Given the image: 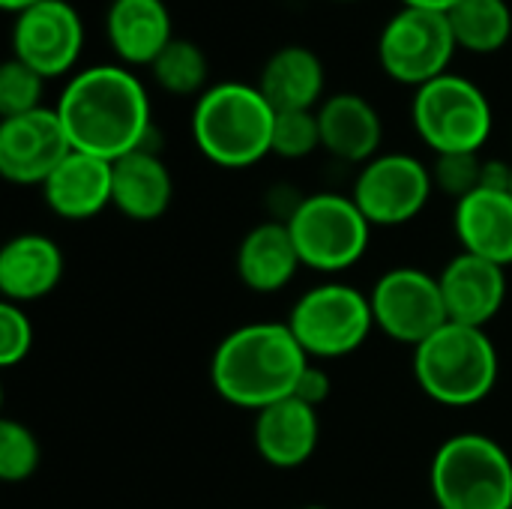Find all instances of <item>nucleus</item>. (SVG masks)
Returning a JSON list of instances; mask_svg holds the SVG:
<instances>
[{"mask_svg":"<svg viewBox=\"0 0 512 509\" xmlns=\"http://www.w3.org/2000/svg\"><path fill=\"white\" fill-rule=\"evenodd\" d=\"M300 509H330V507H324V504H306V507H300Z\"/></svg>","mask_w":512,"mask_h":509,"instance_id":"obj_34","label":"nucleus"},{"mask_svg":"<svg viewBox=\"0 0 512 509\" xmlns=\"http://www.w3.org/2000/svg\"><path fill=\"white\" fill-rule=\"evenodd\" d=\"M414 381L435 405L471 408L492 396L501 360L483 327L447 321L438 333L414 348Z\"/></svg>","mask_w":512,"mask_h":509,"instance_id":"obj_4","label":"nucleus"},{"mask_svg":"<svg viewBox=\"0 0 512 509\" xmlns=\"http://www.w3.org/2000/svg\"><path fill=\"white\" fill-rule=\"evenodd\" d=\"M300 267L303 261L282 219H267L249 228L237 246V276L255 294H276L288 288Z\"/></svg>","mask_w":512,"mask_h":509,"instance_id":"obj_21","label":"nucleus"},{"mask_svg":"<svg viewBox=\"0 0 512 509\" xmlns=\"http://www.w3.org/2000/svg\"><path fill=\"white\" fill-rule=\"evenodd\" d=\"M63 267V252L48 234H15L0 249V294L15 306L39 303L57 291Z\"/></svg>","mask_w":512,"mask_h":509,"instance_id":"obj_16","label":"nucleus"},{"mask_svg":"<svg viewBox=\"0 0 512 509\" xmlns=\"http://www.w3.org/2000/svg\"><path fill=\"white\" fill-rule=\"evenodd\" d=\"M510 192H512V177H510Z\"/></svg>","mask_w":512,"mask_h":509,"instance_id":"obj_36","label":"nucleus"},{"mask_svg":"<svg viewBox=\"0 0 512 509\" xmlns=\"http://www.w3.org/2000/svg\"><path fill=\"white\" fill-rule=\"evenodd\" d=\"M33 321L24 312V306L15 303H0V366L12 369L24 363L33 351Z\"/></svg>","mask_w":512,"mask_h":509,"instance_id":"obj_30","label":"nucleus"},{"mask_svg":"<svg viewBox=\"0 0 512 509\" xmlns=\"http://www.w3.org/2000/svg\"><path fill=\"white\" fill-rule=\"evenodd\" d=\"M72 150L117 162L147 147L153 132L150 96L126 66L99 63L81 69L54 105Z\"/></svg>","mask_w":512,"mask_h":509,"instance_id":"obj_1","label":"nucleus"},{"mask_svg":"<svg viewBox=\"0 0 512 509\" xmlns=\"http://www.w3.org/2000/svg\"><path fill=\"white\" fill-rule=\"evenodd\" d=\"M459 0H402V6H417V9H435V12H450Z\"/></svg>","mask_w":512,"mask_h":509,"instance_id":"obj_32","label":"nucleus"},{"mask_svg":"<svg viewBox=\"0 0 512 509\" xmlns=\"http://www.w3.org/2000/svg\"><path fill=\"white\" fill-rule=\"evenodd\" d=\"M321 147L351 165H366L381 153L384 123L378 108L360 93H336L318 105Z\"/></svg>","mask_w":512,"mask_h":509,"instance_id":"obj_18","label":"nucleus"},{"mask_svg":"<svg viewBox=\"0 0 512 509\" xmlns=\"http://www.w3.org/2000/svg\"><path fill=\"white\" fill-rule=\"evenodd\" d=\"M456 48L447 12L402 6L378 36V63L393 81L417 90L447 75Z\"/></svg>","mask_w":512,"mask_h":509,"instance_id":"obj_9","label":"nucleus"},{"mask_svg":"<svg viewBox=\"0 0 512 509\" xmlns=\"http://www.w3.org/2000/svg\"><path fill=\"white\" fill-rule=\"evenodd\" d=\"M336 3H351V0H336Z\"/></svg>","mask_w":512,"mask_h":509,"instance_id":"obj_35","label":"nucleus"},{"mask_svg":"<svg viewBox=\"0 0 512 509\" xmlns=\"http://www.w3.org/2000/svg\"><path fill=\"white\" fill-rule=\"evenodd\" d=\"M447 18L456 45L471 54H495L512 36V9L507 0H459Z\"/></svg>","mask_w":512,"mask_h":509,"instance_id":"obj_24","label":"nucleus"},{"mask_svg":"<svg viewBox=\"0 0 512 509\" xmlns=\"http://www.w3.org/2000/svg\"><path fill=\"white\" fill-rule=\"evenodd\" d=\"M105 36L126 66H150L174 39L171 9L165 0H111Z\"/></svg>","mask_w":512,"mask_h":509,"instance_id":"obj_20","label":"nucleus"},{"mask_svg":"<svg viewBox=\"0 0 512 509\" xmlns=\"http://www.w3.org/2000/svg\"><path fill=\"white\" fill-rule=\"evenodd\" d=\"M174 201V177L159 153L141 147L114 162L111 207L132 222H156Z\"/></svg>","mask_w":512,"mask_h":509,"instance_id":"obj_22","label":"nucleus"},{"mask_svg":"<svg viewBox=\"0 0 512 509\" xmlns=\"http://www.w3.org/2000/svg\"><path fill=\"white\" fill-rule=\"evenodd\" d=\"M438 509H512L510 453L483 432L447 438L429 465Z\"/></svg>","mask_w":512,"mask_h":509,"instance_id":"obj_5","label":"nucleus"},{"mask_svg":"<svg viewBox=\"0 0 512 509\" xmlns=\"http://www.w3.org/2000/svg\"><path fill=\"white\" fill-rule=\"evenodd\" d=\"M312 360L285 321H255L231 330L210 357L216 396L243 411H264L294 396Z\"/></svg>","mask_w":512,"mask_h":509,"instance_id":"obj_2","label":"nucleus"},{"mask_svg":"<svg viewBox=\"0 0 512 509\" xmlns=\"http://www.w3.org/2000/svg\"><path fill=\"white\" fill-rule=\"evenodd\" d=\"M321 150V126L315 111H276L273 153L282 159H306Z\"/></svg>","mask_w":512,"mask_h":509,"instance_id":"obj_28","label":"nucleus"},{"mask_svg":"<svg viewBox=\"0 0 512 509\" xmlns=\"http://www.w3.org/2000/svg\"><path fill=\"white\" fill-rule=\"evenodd\" d=\"M45 207L69 222H84L111 207L114 198V162L72 150L54 174L42 183Z\"/></svg>","mask_w":512,"mask_h":509,"instance_id":"obj_17","label":"nucleus"},{"mask_svg":"<svg viewBox=\"0 0 512 509\" xmlns=\"http://www.w3.org/2000/svg\"><path fill=\"white\" fill-rule=\"evenodd\" d=\"M72 153L54 108L0 120V174L15 186H39Z\"/></svg>","mask_w":512,"mask_h":509,"instance_id":"obj_13","label":"nucleus"},{"mask_svg":"<svg viewBox=\"0 0 512 509\" xmlns=\"http://www.w3.org/2000/svg\"><path fill=\"white\" fill-rule=\"evenodd\" d=\"M36 3H42V0H0V6L6 9V12H24V9H30V6H36Z\"/></svg>","mask_w":512,"mask_h":509,"instance_id":"obj_33","label":"nucleus"},{"mask_svg":"<svg viewBox=\"0 0 512 509\" xmlns=\"http://www.w3.org/2000/svg\"><path fill=\"white\" fill-rule=\"evenodd\" d=\"M294 237L303 267L318 273H342L354 267L372 240V222L351 195L315 192L300 198L282 219Z\"/></svg>","mask_w":512,"mask_h":509,"instance_id":"obj_6","label":"nucleus"},{"mask_svg":"<svg viewBox=\"0 0 512 509\" xmlns=\"http://www.w3.org/2000/svg\"><path fill=\"white\" fill-rule=\"evenodd\" d=\"M276 111L258 84H210L192 111V138L201 156L219 168H252L273 153Z\"/></svg>","mask_w":512,"mask_h":509,"instance_id":"obj_3","label":"nucleus"},{"mask_svg":"<svg viewBox=\"0 0 512 509\" xmlns=\"http://www.w3.org/2000/svg\"><path fill=\"white\" fill-rule=\"evenodd\" d=\"M42 84L45 78L24 66L21 60L9 57L0 66V117H21L30 114L42 105Z\"/></svg>","mask_w":512,"mask_h":509,"instance_id":"obj_27","label":"nucleus"},{"mask_svg":"<svg viewBox=\"0 0 512 509\" xmlns=\"http://www.w3.org/2000/svg\"><path fill=\"white\" fill-rule=\"evenodd\" d=\"M324 84V63L306 45H285L273 51L258 75V90L273 111H315L321 105Z\"/></svg>","mask_w":512,"mask_h":509,"instance_id":"obj_23","label":"nucleus"},{"mask_svg":"<svg viewBox=\"0 0 512 509\" xmlns=\"http://www.w3.org/2000/svg\"><path fill=\"white\" fill-rule=\"evenodd\" d=\"M420 141L435 153H480L492 135V105L465 75H441L414 90L411 105Z\"/></svg>","mask_w":512,"mask_h":509,"instance_id":"obj_7","label":"nucleus"},{"mask_svg":"<svg viewBox=\"0 0 512 509\" xmlns=\"http://www.w3.org/2000/svg\"><path fill=\"white\" fill-rule=\"evenodd\" d=\"M375 330L411 351L438 333L450 318L438 276L420 267H393L369 291Z\"/></svg>","mask_w":512,"mask_h":509,"instance_id":"obj_10","label":"nucleus"},{"mask_svg":"<svg viewBox=\"0 0 512 509\" xmlns=\"http://www.w3.org/2000/svg\"><path fill=\"white\" fill-rule=\"evenodd\" d=\"M84 48V21L66 0H42L15 15L12 57L42 78L66 75Z\"/></svg>","mask_w":512,"mask_h":509,"instance_id":"obj_12","label":"nucleus"},{"mask_svg":"<svg viewBox=\"0 0 512 509\" xmlns=\"http://www.w3.org/2000/svg\"><path fill=\"white\" fill-rule=\"evenodd\" d=\"M330 393H333V381H330L327 369H321L318 363H309V366L303 369L300 381H297L294 396H297L300 402L312 405V408H321V405L330 399Z\"/></svg>","mask_w":512,"mask_h":509,"instance_id":"obj_31","label":"nucleus"},{"mask_svg":"<svg viewBox=\"0 0 512 509\" xmlns=\"http://www.w3.org/2000/svg\"><path fill=\"white\" fill-rule=\"evenodd\" d=\"M453 231L462 252L486 258L492 264H512V192L480 186L468 198L456 201Z\"/></svg>","mask_w":512,"mask_h":509,"instance_id":"obj_19","label":"nucleus"},{"mask_svg":"<svg viewBox=\"0 0 512 509\" xmlns=\"http://www.w3.org/2000/svg\"><path fill=\"white\" fill-rule=\"evenodd\" d=\"M321 441V420L318 408L288 396L264 411L255 414L252 423V444L264 465L279 471L303 468Z\"/></svg>","mask_w":512,"mask_h":509,"instance_id":"obj_15","label":"nucleus"},{"mask_svg":"<svg viewBox=\"0 0 512 509\" xmlns=\"http://www.w3.org/2000/svg\"><path fill=\"white\" fill-rule=\"evenodd\" d=\"M447 318L465 327H489L507 303V267L471 252L453 255L438 273Z\"/></svg>","mask_w":512,"mask_h":509,"instance_id":"obj_14","label":"nucleus"},{"mask_svg":"<svg viewBox=\"0 0 512 509\" xmlns=\"http://www.w3.org/2000/svg\"><path fill=\"white\" fill-rule=\"evenodd\" d=\"M435 192L432 168L411 153H378L354 180L351 198L372 228H399L414 222Z\"/></svg>","mask_w":512,"mask_h":509,"instance_id":"obj_11","label":"nucleus"},{"mask_svg":"<svg viewBox=\"0 0 512 509\" xmlns=\"http://www.w3.org/2000/svg\"><path fill=\"white\" fill-rule=\"evenodd\" d=\"M285 324L309 360H339L363 348L375 330L369 294L345 282H324L303 291Z\"/></svg>","mask_w":512,"mask_h":509,"instance_id":"obj_8","label":"nucleus"},{"mask_svg":"<svg viewBox=\"0 0 512 509\" xmlns=\"http://www.w3.org/2000/svg\"><path fill=\"white\" fill-rule=\"evenodd\" d=\"M483 171L486 159L480 153H441L435 156L432 180L438 192L450 195L453 201H462L483 186Z\"/></svg>","mask_w":512,"mask_h":509,"instance_id":"obj_29","label":"nucleus"},{"mask_svg":"<svg viewBox=\"0 0 512 509\" xmlns=\"http://www.w3.org/2000/svg\"><path fill=\"white\" fill-rule=\"evenodd\" d=\"M153 81L171 96H201L210 84V63L198 42L192 39H171L168 48L150 63Z\"/></svg>","mask_w":512,"mask_h":509,"instance_id":"obj_25","label":"nucleus"},{"mask_svg":"<svg viewBox=\"0 0 512 509\" xmlns=\"http://www.w3.org/2000/svg\"><path fill=\"white\" fill-rule=\"evenodd\" d=\"M42 462V447L30 426L18 420L0 423V480L3 483H27Z\"/></svg>","mask_w":512,"mask_h":509,"instance_id":"obj_26","label":"nucleus"}]
</instances>
